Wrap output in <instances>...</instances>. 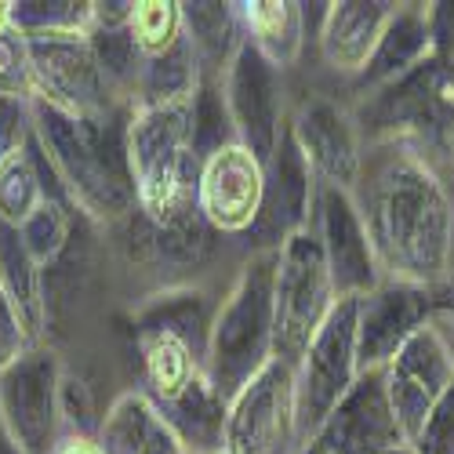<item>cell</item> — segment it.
<instances>
[{
  "label": "cell",
  "instance_id": "cell-6",
  "mask_svg": "<svg viewBox=\"0 0 454 454\" xmlns=\"http://www.w3.org/2000/svg\"><path fill=\"white\" fill-rule=\"evenodd\" d=\"M356 320H360V298H338L331 317L309 342L306 356L294 367V422L301 447L320 433V426L331 419V411L342 403V396L360 378Z\"/></svg>",
  "mask_w": 454,
  "mask_h": 454
},
{
  "label": "cell",
  "instance_id": "cell-14",
  "mask_svg": "<svg viewBox=\"0 0 454 454\" xmlns=\"http://www.w3.org/2000/svg\"><path fill=\"white\" fill-rule=\"evenodd\" d=\"M313 230L324 244V258L338 298H364L382 284V270H378L367 225L360 218L353 193L334 185H317Z\"/></svg>",
  "mask_w": 454,
  "mask_h": 454
},
{
  "label": "cell",
  "instance_id": "cell-1",
  "mask_svg": "<svg viewBox=\"0 0 454 454\" xmlns=\"http://www.w3.org/2000/svg\"><path fill=\"white\" fill-rule=\"evenodd\" d=\"M353 200L367 225L382 280L433 287L447 277L454 215L426 153L407 142L367 145Z\"/></svg>",
  "mask_w": 454,
  "mask_h": 454
},
{
  "label": "cell",
  "instance_id": "cell-8",
  "mask_svg": "<svg viewBox=\"0 0 454 454\" xmlns=\"http://www.w3.org/2000/svg\"><path fill=\"white\" fill-rule=\"evenodd\" d=\"M26 44H29V66H33V88L41 102H51L73 113V117H102V113L117 106H131L102 77L88 29L26 36Z\"/></svg>",
  "mask_w": 454,
  "mask_h": 454
},
{
  "label": "cell",
  "instance_id": "cell-33",
  "mask_svg": "<svg viewBox=\"0 0 454 454\" xmlns=\"http://www.w3.org/2000/svg\"><path fill=\"white\" fill-rule=\"evenodd\" d=\"M55 454H102L95 436H77V433H66L55 447Z\"/></svg>",
  "mask_w": 454,
  "mask_h": 454
},
{
  "label": "cell",
  "instance_id": "cell-19",
  "mask_svg": "<svg viewBox=\"0 0 454 454\" xmlns=\"http://www.w3.org/2000/svg\"><path fill=\"white\" fill-rule=\"evenodd\" d=\"M95 440L102 454H189L142 389L121 393L102 411V426Z\"/></svg>",
  "mask_w": 454,
  "mask_h": 454
},
{
  "label": "cell",
  "instance_id": "cell-28",
  "mask_svg": "<svg viewBox=\"0 0 454 454\" xmlns=\"http://www.w3.org/2000/svg\"><path fill=\"white\" fill-rule=\"evenodd\" d=\"M91 4L77 0H15V29L22 36H41V33H73L88 29Z\"/></svg>",
  "mask_w": 454,
  "mask_h": 454
},
{
  "label": "cell",
  "instance_id": "cell-15",
  "mask_svg": "<svg viewBox=\"0 0 454 454\" xmlns=\"http://www.w3.org/2000/svg\"><path fill=\"white\" fill-rule=\"evenodd\" d=\"M450 382H454V353L447 338L433 324H426L386 367L389 403L407 443L419 440L426 419L440 403V396L450 389Z\"/></svg>",
  "mask_w": 454,
  "mask_h": 454
},
{
  "label": "cell",
  "instance_id": "cell-35",
  "mask_svg": "<svg viewBox=\"0 0 454 454\" xmlns=\"http://www.w3.org/2000/svg\"><path fill=\"white\" fill-rule=\"evenodd\" d=\"M0 454H26V450H22V447H19L4 429H0Z\"/></svg>",
  "mask_w": 454,
  "mask_h": 454
},
{
  "label": "cell",
  "instance_id": "cell-13",
  "mask_svg": "<svg viewBox=\"0 0 454 454\" xmlns=\"http://www.w3.org/2000/svg\"><path fill=\"white\" fill-rule=\"evenodd\" d=\"M266 197V164L240 142L200 160L197 207L218 237H247Z\"/></svg>",
  "mask_w": 454,
  "mask_h": 454
},
{
  "label": "cell",
  "instance_id": "cell-11",
  "mask_svg": "<svg viewBox=\"0 0 454 454\" xmlns=\"http://www.w3.org/2000/svg\"><path fill=\"white\" fill-rule=\"evenodd\" d=\"M287 128L320 185L356 193L367 145L360 138L353 106L346 98H338L334 91H317V88L301 91L291 102Z\"/></svg>",
  "mask_w": 454,
  "mask_h": 454
},
{
  "label": "cell",
  "instance_id": "cell-7",
  "mask_svg": "<svg viewBox=\"0 0 454 454\" xmlns=\"http://www.w3.org/2000/svg\"><path fill=\"white\" fill-rule=\"evenodd\" d=\"M62 356L33 342L15 364L0 371V429L26 454H55L62 426Z\"/></svg>",
  "mask_w": 454,
  "mask_h": 454
},
{
  "label": "cell",
  "instance_id": "cell-36",
  "mask_svg": "<svg viewBox=\"0 0 454 454\" xmlns=\"http://www.w3.org/2000/svg\"><path fill=\"white\" fill-rule=\"evenodd\" d=\"M450 294H454V280H450Z\"/></svg>",
  "mask_w": 454,
  "mask_h": 454
},
{
  "label": "cell",
  "instance_id": "cell-2",
  "mask_svg": "<svg viewBox=\"0 0 454 454\" xmlns=\"http://www.w3.org/2000/svg\"><path fill=\"white\" fill-rule=\"evenodd\" d=\"M128 121L131 106H117L102 117H73L51 102H33L36 142L73 207L98 230H113L138 207L128 164Z\"/></svg>",
  "mask_w": 454,
  "mask_h": 454
},
{
  "label": "cell",
  "instance_id": "cell-30",
  "mask_svg": "<svg viewBox=\"0 0 454 454\" xmlns=\"http://www.w3.org/2000/svg\"><path fill=\"white\" fill-rule=\"evenodd\" d=\"M414 454H454V382L450 389L440 396V403L433 407V414L426 419L419 440L411 443Z\"/></svg>",
  "mask_w": 454,
  "mask_h": 454
},
{
  "label": "cell",
  "instance_id": "cell-29",
  "mask_svg": "<svg viewBox=\"0 0 454 454\" xmlns=\"http://www.w3.org/2000/svg\"><path fill=\"white\" fill-rule=\"evenodd\" d=\"M0 95L12 98H36L33 88V66H29V44L19 29H4L0 33Z\"/></svg>",
  "mask_w": 454,
  "mask_h": 454
},
{
  "label": "cell",
  "instance_id": "cell-22",
  "mask_svg": "<svg viewBox=\"0 0 454 454\" xmlns=\"http://www.w3.org/2000/svg\"><path fill=\"white\" fill-rule=\"evenodd\" d=\"M182 26L185 41L193 44L204 81H222L230 62L237 59L240 44L247 41L240 4H222V0H197V4H182Z\"/></svg>",
  "mask_w": 454,
  "mask_h": 454
},
{
  "label": "cell",
  "instance_id": "cell-25",
  "mask_svg": "<svg viewBox=\"0 0 454 454\" xmlns=\"http://www.w3.org/2000/svg\"><path fill=\"white\" fill-rule=\"evenodd\" d=\"M240 19H244L247 41L277 69L287 73L301 59V48H306V4H294V0H254V4H240Z\"/></svg>",
  "mask_w": 454,
  "mask_h": 454
},
{
  "label": "cell",
  "instance_id": "cell-3",
  "mask_svg": "<svg viewBox=\"0 0 454 454\" xmlns=\"http://www.w3.org/2000/svg\"><path fill=\"white\" fill-rule=\"evenodd\" d=\"M193 98L131 106L128 164L135 204L153 225H171L197 211L200 160L193 153Z\"/></svg>",
  "mask_w": 454,
  "mask_h": 454
},
{
  "label": "cell",
  "instance_id": "cell-17",
  "mask_svg": "<svg viewBox=\"0 0 454 454\" xmlns=\"http://www.w3.org/2000/svg\"><path fill=\"white\" fill-rule=\"evenodd\" d=\"M317 175L309 160L301 157V149L291 135V128L280 138V149L273 164L266 168V197H262V211L251 237V251H280L287 237L306 230L313 222L317 207Z\"/></svg>",
  "mask_w": 454,
  "mask_h": 454
},
{
  "label": "cell",
  "instance_id": "cell-20",
  "mask_svg": "<svg viewBox=\"0 0 454 454\" xmlns=\"http://www.w3.org/2000/svg\"><path fill=\"white\" fill-rule=\"evenodd\" d=\"M135 338H138V360H142V393L157 407L178 400L207 371L204 353L175 331L142 327L135 331Z\"/></svg>",
  "mask_w": 454,
  "mask_h": 454
},
{
  "label": "cell",
  "instance_id": "cell-31",
  "mask_svg": "<svg viewBox=\"0 0 454 454\" xmlns=\"http://www.w3.org/2000/svg\"><path fill=\"white\" fill-rule=\"evenodd\" d=\"M33 138V102L0 95V160L26 149Z\"/></svg>",
  "mask_w": 454,
  "mask_h": 454
},
{
  "label": "cell",
  "instance_id": "cell-21",
  "mask_svg": "<svg viewBox=\"0 0 454 454\" xmlns=\"http://www.w3.org/2000/svg\"><path fill=\"white\" fill-rule=\"evenodd\" d=\"M48 197H66L69 200L51 160L44 157L41 142H36V135H33L26 142V149H19V153L0 160V222L22 230V225L41 211V204Z\"/></svg>",
  "mask_w": 454,
  "mask_h": 454
},
{
  "label": "cell",
  "instance_id": "cell-23",
  "mask_svg": "<svg viewBox=\"0 0 454 454\" xmlns=\"http://www.w3.org/2000/svg\"><path fill=\"white\" fill-rule=\"evenodd\" d=\"M429 44H433V26L426 22V15L411 12V8H396L389 29L382 33V41H378L367 69L353 81V91L364 98L378 88H386L393 81H400L403 73H411L414 66H422L426 55H429Z\"/></svg>",
  "mask_w": 454,
  "mask_h": 454
},
{
  "label": "cell",
  "instance_id": "cell-26",
  "mask_svg": "<svg viewBox=\"0 0 454 454\" xmlns=\"http://www.w3.org/2000/svg\"><path fill=\"white\" fill-rule=\"evenodd\" d=\"M128 29H131V41H135L142 62L160 59L185 41L182 4H175V0H138Z\"/></svg>",
  "mask_w": 454,
  "mask_h": 454
},
{
  "label": "cell",
  "instance_id": "cell-16",
  "mask_svg": "<svg viewBox=\"0 0 454 454\" xmlns=\"http://www.w3.org/2000/svg\"><path fill=\"white\" fill-rule=\"evenodd\" d=\"M429 313H433L429 287L407 280H382L371 294H364L356 320L360 371L389 367V360L429 324Z\"/></svg>",
  "mask_w": 454,
  "mask_h": 454
},
{
  "label": "cell",
  "instance_id": "cell-10",
  "mask_svg": "<svg viewBox=\"0 0 454 454\" xmlns=\"http://www.w3.org/2000/svg\"><path fill=\"white\" fill-rule=\"evenodd\" d=\"M294 367L273 360L230 400L218 454H298Z\"/></svg>",
  "mask_w": 454,
  "mask_h": 454
},
{
  "label": "cell",
  "instance_id": "cell-4",
  "mask_svg": "<svg viewBox=\"0 0 454 454\" xmlns=\"http://www.w3.org/2000/svg\"><path fill=\"white\" fill-rule=\"evenodd\" d=\"M277 251H247L233 284L222 291L207 342V378L230 403L251 378L270 367L277 327Z\"/></svg>",
  "mask_w": 454,
  "mask_h": 454
},
{
  "label": "cell",
  "instance_id": "cell-34",
  "mask_svg": "<svg viewBox=\"0 0 454 454\" xmlns=\"http://www.w3.org/2000/svg\"><path fill=\"white\" fill-rule=\"evenodd\" d=\"M15 29V0H0V33Z\"/></svg>",
  "mask_w": 454,
  "mask_h": 454
},
{
  "label": "cell",
  "instance_id": "cell-24",
  "mask_svg": "<svg viewBox=\"0 0 454 454\" xmlns=\"http://www.w3.org/2000/svg\"><path fill=\"white\" fill-rule=\"evenodd\" d=\"M0 287L29 342H44V266L29 254L15 225L4 222H0Z\"/></svg>",
  "mask_w": 454,
  "mask_h": 454
},
{
  "label": "cell",
  "instance_id": "cell-12",
  "mask_svg": "<svg viewBox=\"0 0 454 454\" xmlns=\"http://www.w3.org/2000/svg\"><path fill=\"white\" fill-rule=\"evenodd\" d=\"M411 447L386 389V367L360 371L356 386L331 411L320 433L306 443L309 454H393Z\"/></svg>",
  "mask_w": 454,
  "mask_h": 454
},
{
  "label": "cell",
  "instance_id": "cell-5",
  "mask_svg": "<svg viewBox=\"0 0 454 454\" xmlns=\"http://www.w3.org/2000/svg\"><path fill=\"white\" fill-rule=\"evenodd\" d=\"M273 298H277L273 356L287 367H298V360L306 356L309 342L338 301L327 258H324V244L313 230V222L280 244Z\"/></svg>",
  "mask_w": 454,
  "mask_h": 454
},
{
  "label": "cell",
  "instance_id": "cell-9",
  "mask_svg": "<svg viewBox=\"0 0 454 454\" xmlns=\"http://www.w3.org/2000/svg\"><path fill=\"white\" fill-rule=\"evenodd\" d=\"M287 73L277 69L251 41L240 44L237 59L230 62L222 77V95L230 106V121L237 131V142L262 160L273 164L280 138L287 131L291 98H287Z\"/></svg>",
  "mask_w": 454,
  "mask_h": 454
},
{
  "label": "cell",
  "instance_id": "cell-27",
  "mask_svg": "<svg viewBox=\"0 0 454 454\" xmlns=\"http://www.w3.org/2000/svg\"><path fill=\"white\" fill-rule=\"evenodd\" d=\"M77 222H81V211L73 207V200H66V197H48V200L41 204V211H36L19 233H22L26 247H29V254L48 270L51 262L66 251V244L73 240V230H77Z\"/></svg>",
  "mask_w": 454,
  "mask_h": 454
},
{
  "label": "cell",
  "instance_id": "cell-32",
  "mask_svg": "<svg viewBox=\"0 0 454 454\" xmlns=\"http://www.w3.org/2000/svg\"><path fill=\"white\" fill-rule=\"evenodd\" d=\"M29 346H33L29 334L22 331V324H19L15 309H12L4 287H0V371H4L8 364H15Z\"/></svg>",
  "mask_w": 454,
  "mask_h": 454
},
{
  "label": "cell",
  "instance_id": "cell-18",
  "mask_svg": "<svg viewBox=\"0 0 454 454\" xmlns=\"http://www.w3.org/2000/svg\"><path fill=\"white\" fill-rule=\"evenodd\" d=\"M396 8L393 4H367V0H342V4H324L320 15V59L338 77H360L367 69L382 33L389 29Z\"/></svg>",
  "mask_w": 454,
  "mask_h": 454
}]
</instances>
